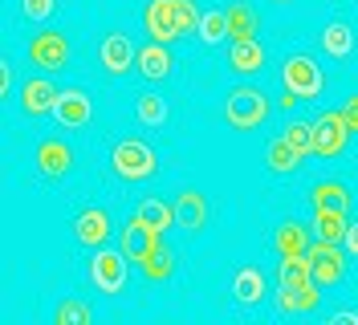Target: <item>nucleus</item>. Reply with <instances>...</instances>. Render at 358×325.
Instances as JSON below:
<instances>
[{"label": "nucleus", "instance_id": "obj_37", "mask_svg": "<svg viewBox=\"0 0 358 325\" xmlns=\"http://www.w3.org/2000/svg\"><path fill=\"white\" fill-rule=\"evenodd\" d=\"M330 325H358V309H338V313H330Z\"/></svg>", "mask_w": 358, "mask_h": 325}, {"label": "nucleus", "instance_id": "obj_26", "mask_svg": "<svg viewBox=\"0 0 358 325\" xmlns=\"http://www.w3.org/2000/svg\"><path fill=\"white\" fill-rule=\"evenodd\" d=\"M346 228H350L346 212H334V208H317L313 212V236L326 240V244H342L346 240Z\"/></svg>", "mask_w": 358, "mask_h": 325}, {"label": "nucleus", "instance_id": "obj_4", "mask_svg": "<svg viewBox=\"0 0 358 325\" xmlns=\"http://www.w3.org/2000/svg\"><path fill=\"white\" fill-rule=\"evenodd\" d=\"M281 86L289 89L297 102H317L322 98V86H326L322 65L313 62L310 53H289L285 65H281Z\"/></svg>", "mask_w": 358, "mask_h": 325}, {"label": "nucleus", "instance_id": "obj_16", "mask_svg": "<svg viewBox=\"0 0 358 325\" xmlns=\"http://www.w3.org/2000/svg\"><path fill=\"white\" fill-rule=\"evenodd\" d=\"M277 289H289V293H322V284L313 281V273H310V257H281Z\"/></svg>", "mask_w": 358, "mask_h": 325}, {"label": "nucleus", "instance_id": "obj_32", "mask_svg": "<svg viewBox=\"0 0 358 325\" xmlns=\"http://www.w3.org/2000/svg\"><path fill=\"white\" fill-rule=\"evenodd\" d=\"M285 138L293 143V151L301 154V159H310V154H313V122H301V118H293L289 127H285Z\"/></svg>", "mask_w": 358, "mask_h": 325}, {"label": "nucleus", "instance_id": "obj_15", "mask_svg": "<svg viewBox=\"0 0 358 325\" xmlns=\"http://www.w3.org/2000/svg\"><path fill=\"white\" fill-rule=\"evenodd\" d=\"M37 171L45 179H62V175L73 171V151H69V143L62 138H41L37 143Z\"/></svg>", "mask_w": 358, "mask_h": 325}, {"label": "nucleus", "instance_id": "obj_20", "mask_svg": "<svg viewBox=\"0 0 358 325\" xmlns=\"http://www.w3.org/2000/svg\"><path fill=\"white\" fill-rule=\"evenodd\" d=\"M159 240H163V236H159V232H151V228H147L138 216H131L127 224H122V252H127L131 260H143L159 244Z\"/></svg>", "mask_w": 358, "mask_h": 325}, {"label": "nucleus", "instance_id": "obj_1", "mask_svg": "<svg viewBox=\"0 0 358 325\" xmlns=\"http://www.w3.org/2000/svg\"><path fill=\"white\" fill-rule=\"evenodd\" d=\"M200 21L203 13L196 0H147V8H143V29L159 45H176L183 37H192Z\"/></svg>", "mask_w": 358, "mask_h": 325}, {"label": "nucleus", "instance_id": "obj_3", "mask_svg": "<svg viewBox=\"0 0 358 325\" xmlns=\"http://www.w3.org/2000/svg\"><path fill=\"white\" fill-rule=\"evenodd\" d=\"M110 167L122 183H147L159 171V154L143 138H122V143H114V151H110Z\"/></svg>", "mask_w": 358, "mask_h": 325}, {"label": "nucleus", "instance_id": "obj_23", "mask_svg": "<svg viewBox=\"0 0 358 325\" xmlns=\"http://www.w3.org/2000/svg\"><path fill=\"white\" fill-rule=\"evenodd\" d=\"M138 268H143V277H147V281H155V284L159 281H171V277H176V252L159 240L155 248L138 260Z\"/></svg>", "mask_w": 358, "mask_h": 325}, {"label": "nucleus", "instance_id": "obj_24", "mask_svg": "<svg viewBox=\"0 0 358 325\" xmlns=\"http://www.w3.org/2000/svg\"><path fill=\"white\" fill-rule=\"evenodd\" d=\"M301 163H306V159L293 151V143L285 138V134H281V138H273V143L265 147V167L273 175H293Z\"/></svg>", "mask_w": 358, "mask_h": 325}, {"label": "nucleus", "instance_id": "obj_7", "mask_svg": "<svg viewBox=\"0 0 358 325\" xmlns=\"http://www.w3.org/2000/svg\"><path fill=\"white\" fill-rule=\"evenodd\" d=\"M346 143H350V127H346L342 110H322L313 118V154L338 159V154H346Z\"/></svg>", "mask_w": 358, "mask_h": 325}, {"label": "nucleus", "instance_id": "obj_12", "mask_svg": "<svg viewBox=\"0 0 358 325\" xmlns=\"http://www.w3.org/2000/svg\"><path fill=\"white\" fill-rule=\"evenodd\" d=\"M176 216L183 232H203L208 219H212V208H208V195L196 192V187H183L176 195Z\"/></svg>", "mask_w": 358, "mask_h": 325}, {"label": "nucleus", "instance_id": "obj_14", "mask_svg": "<svg viewBox=\"0 0 358 325\" xmlns=\"http://www.w3.org/2000/svg\"><path fill=\"white\" fill-rule=\"evenodd\" d=\"M57 94L62 89L53 86L49 78H29V82H21V110L29 118H45L57 106Z\"/></svg>", "mask_w": 358, "mask_h": 325}, {"label": "nucleus", "instance_id": "obj_2", "mask_svg": "<svg viewBox=\"0 0 358 325\" xmlns=\"http://www.w3.org/2000/svg\"><path fill=\"white\" fill-rule=\"evenodd\" d=\"M268 114H273V102H268L265 89H257V86H236V89H228V98H224V122L232 130H241V134L257 130Z\"/></svg>", "mask_w": 358, "mask_h": 325}, {"label": "nucleus", "instance_id": "obj_25", "mask_svg": "<svg viewBox=\"0 0 358 325\" xmlns=\"http://www.w3.org/2000/svg\"><path fill=\"white\" fill-rule=\"evenodd\" d=\"M134 216L143 219V224H147L151 232H159V236H163L167 228H176V224H179V216H176V203H167V199H143Z\"/></svg>", "mask_w": 358, "mask_h": 325}, {"label": "nucleus", "instance_id": "obj_21", "mask_svg": "<svg viewBox=\"0 0 358 325\" xmlns=\"http://www.w3.org/2000/svg\"><path fill=\"white\" fill-rule=\"evenodd\" d=\"M134 118L143 122L147 130H159L171 122V106H167V98L155 94V89H147V94H138V102H134Z\"/></svg>", "mask_w": 358, "mask_h": 325}, {"label": "nucleus", "instance_id": "obj_27", "mask_svg": "<svg viewBox=\"0 0 358 325\" xmlns=\"http://www.w3.org/2000/svg\"><path fill=\"white\" fill-rule=\"evenodd\" d=\"M322 49L330 53V57H350L355 53V33H350V24L346 21H330L326 29H322Z\"/></svg>", "mask_w": 358, "mask_h": 325}, {"label": "nucleus", "instance_id": "obj_5", "mask_svg": "<svg viewBox=\"0 0 358 325\" xmlns=\"http://www.w3.org/2000/svg\"><path fill=\"white\" fill-rule=\"evenodd\" d=\"M127 252L118 248H94V257H90V284L98 289V293H106V297H118L122 289H127Z\"/></svg>", "mask_w": 358, "mask_h": 325}, {"label": "nucleus", "instance_id": "obj_33", "mask_svg": "<svg viewBox=\"0 0 358 325\" xmlns=\"http://www.w3.org/2000/svg\"><path fill=\"white\" fill-rule=\"evenodd\" d=\"M53 8H57V0H21V17L24 21H49L53 17Z\"/></svg>", "mask_w": 358, "mask_h": 325}, {"label": "nucleus", "instance_id": "obj_22", "mask_svg": "<svg viewBox=\"0 0 358 325\" xmlns=\"http://www.w3.org/2000/svg\"><path fill=\"white\" fill-rule=\"evenodd\" d=\"M310 203H313V212H317V208L346 212V208H350V187H346L342 179H317L310 187Z\"/></svg>", "mask_w": 358, "mask_h": 325}, {"label": "nucleus", "instance_id": "obj_13", "mask_svg": "<svg viewBox=\"0 0 358 325\" xmlns=\"http://www.w3.org/2000/svg\"><path fill=\"white\" fill-rule=\"evenodd\" d=\"M232 301L241 305V309H252V305H261L265 301V273L257 268V264H241L236 273H232Z\"/></svg>", "mask_w": 358, "mask_h": 325}, {"label": "nucleus", "instance_id": "obj_35", "mask_svg": "<svg viewBox=\"0 0 358 325\" xmlns=\"http://www.w3.org/2000/svg\"><path fill=\"white\" fill-rule=\"evenodd\" d=\"M342 248H346V257L358 260V219H350V228H346V240H342Z\"/></svg>", "mask_w": 358, "mask_h": 325}, {"label": "nucleus", "instance_id": "obj_28", "mask_svg": "<svg viewBox=\"0 0 358 325\" xmlns=\"http://www.w3.org/2000/svg\"><path fill=\"white\" fill-rule=\"evenodd\" d=\"M228 37L232 41H248V37H257V13L248 8V4H232L228 8Z\"/></svg>", "mask_w": 358, "mask_h": 325}, {"label": "nucleus", "instance_id": "obj_34", "mask_svg": "<svg viewBox=\"0 0 358 325\" xmlns=\"http://www.w3.org/2000/svg\"><path fill=\"white\" fill-rule=\"evenodd\" d=\"M342 118H346L350 134H358V94H350V98H346V106H342Z\"/></svg>", "mask_w": 358, "mask_h": 325}, {"label": "nucleus", "instance_id": "obj_19", "mask_svg": "<svg viewBox=\"0 0 358 325\" xmlns=\"http://www.w3.org/2000/svg\"><path fill=\"white\" fill-rule=\"evenodd\" d=\"M171 49L167 45H159V41H151V45H143L138 49V73L147 78V82H167L171 78Z\"/></svg>", "mask_w": 358, "mask_h": 325}, {"label": "nucleus", "instance_id": "obj_31", "mask_svg": "<svg viewBox=\"0 0 358 325\" xmlns=\"http://www.w3.org/2000/svg\"><path fill=\"white\" fill-rule=\"evenodd\" d=\"M200 37H203V45H220L228 37V8H208L203 13Z\"/></svg>", "mask_w": 358, "mask_h": 325}, {"label": "nucleus", "instance_id": "obj_18", "mask_svg": "<svg viewBox=\"0 0 358 325\" xmlns=\"http://www.w3.org/2000/svg\"><path fill=\"white\" fill-rule=\"evenodd\" d=\"M228 65H232V73H241V78L261 73V69H265V45L257 41V37H248V41H232L228 45Z\"/></svg>", "mask_w": 358, "mask_h": 325}, {"label": "nucleus", "instance_id": "obj_10", "mask_svg": "<svg viewBox=\"0 0 358 325\" xmlns=\"http://www.w3.org/2000/svg\"><path fill=\"white\" fill-rule=\"evenodd\" d=\"M98 62H102V69H106L110 78H122L127 69H134L138 49H134V41L127 33H106L102 45H98Z\"/></svg>", "mask_w": 358, "mask_h": 325}, {"label": "nucleus", "instance_id": "obj_36", "mask_svg": "<svg viewBox=\"0 0 358 325\" xmlns=\"http://www.w3.org/2000/svg\"><path fill=\"white\" fill-rule=\"evenodd\" d=\"M8 94H13V62L4 57L0 62V98H8Z\"/></svg>", "mask_w": 358, "mask_h": 325}, {"label": "nucleus", "instance_id": "obj_6", "mask_svg": "<svg viewBox=\"0 0 358 325\" xmlns=\"http://www.w3.org/2000/svg\"><path fill=\"white\" fill-rule=\"evenodd\" d=\"M310 273L313 281L322 284V289H338V284L346 281V248L342 244H326V240H313L310 244Z\"/></svg>", "mask_w": 358, "mask_h": 325}, {"label": "nucleus", "instance_id": "obj_9", "mask_svg": "<svg viewBox=\"0 0 358 325\" xmlns=\"http://www.w3.org/2000/svg\"><path fill=\"white\" fill-rule=\"evenodd\" d=\"M114 236V219L106 208H82L73 216V240L86 244V248H102L106 240Z\"/></svg>", "mask_w": 358, "mask_h": 325}, {"label": "nucleus", "instance_id": "obj_11", "mask_svg": "<svg viewBox=\"0 0 358 325\" xmlns=\"http://www.w3.org/2000/svg\"><path fill=\"white\" fill-rule=\"evenodd\" d=\"M90 114H94V102H90V94H86L82 86L62 89V94H57V106H53V118H57V122H62L66 130L86 127V122H90Z\"/></svg>", "mask_w": 358, "mask_h": 325}, {"label": "nucleus", "instance_id": "obj_29", "mask_svg": "<svg viewBox=\"0 0 358 325\" xmlns=\"http://www.w3.org/2000/svg\"><path fill=\"white\" fill-rule=\"evenodd\" d=\"M322 305V293H289V289H281L277 293V313L281 317H293V313H313Z\"/></svg>", "mask_w": 358, "mask_h": 325}, {"label": "nucleus", "instance_id": "obj_38", "mask_svg": "<svg viewBox=\"0 0 358 325\" xmlns=\"http://www.w3.org/2000/svg\"><path fill=\"white\" fill-rule=\"evenodd\" d=\"M273 4H289V0H273Z\"/></svg>", "mask_w": 358, "mask_h": 325}, {"label": "nucleus", "instance_id": "obj_8", "mask_svg": "<svg viewBox=\"0 0 358 325\" xmlns=\"http://www.w3.org/2000/svg\"><path fill=\"white\" fill-rule=\"evenodd\" d=\"M69 57H73V49H69V37L62 29H41V33H33V41H29V62L45 69V73H57V69H66Z\"/></svg>", "mask_w": 358, "mask_h": 325}, {"label": "nucleus", "instance_id": "obj_30", "mask_svg": "<svg viewBox=\"0 0 358 325\" xmlns=\"http://www.w3.org/2000/svg\"><path fill=\"white\" fill-rule=\"evenodd\" d=\"M90 305L78 301V297H66V301H57V309H53V325H90Z\"/></svg>", "mask_w": 358, "mask_h": 325}, {"label": "nucleus", "instance_id": "obj_17", "mask_svg": "<svg viewBox=\"0 0 358 325\" xmlns=\"http://www.w3.org/2000/svg\"><path fill=\"white\" fill-rule=\"evenodd\" d=\"M310 224H301V219H281L277 224V232H273V248H277V257H306L310 252Z\"/></svg>", "mask_w": 358, "mask_h": 325}]
</instances>
